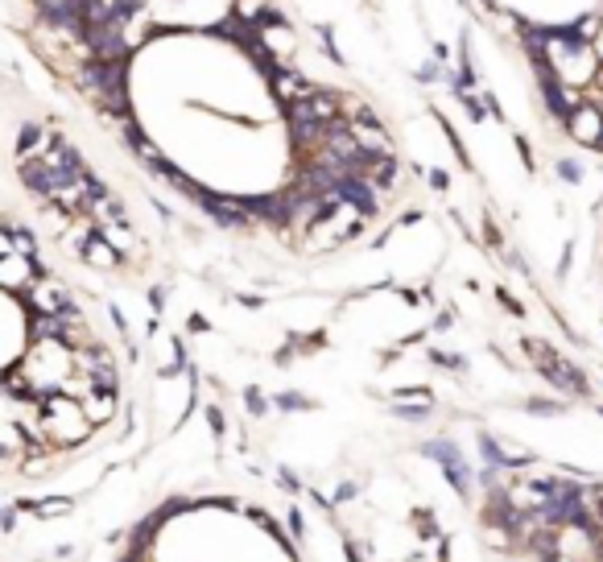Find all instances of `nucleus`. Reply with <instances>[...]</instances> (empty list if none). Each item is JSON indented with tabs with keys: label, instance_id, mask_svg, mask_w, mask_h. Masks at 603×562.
I'll list each match as a JSON object with an SVG mask.
<instances>
[{
	"label": "nucleus",
	"instance_id": "1",
	"mask_svg": "<svg viewBox=\"0 0 603 562\" xmlns=\"http://www.w3.org/2000/svg\"><path fill=\"white\" fill-rule=\"evenodd\" d=\"M71 364H75V356L62 347V339H38V347L25 356V380H29L34 393H46L50 397L54 389L66 384Z\"/></svg>",
	"mask_w": 603,
	"mask_h": 562
},
{
	"label": "nucleus",
	"instance_id": "2",
	"mask_svg": "<svg viewBox=\"0 0 603 562\" xmlns=\"http://www.w3.org/2000/svg\"><path fill=\"white\" fill-rule=\"evenodd\" d=\"M42 430H46L54 442H79V438L92 430V422H87V414H83L79 401L46 397V422H42Z\"/></svg>",
	"mask_w": 603,
	"mask_h": 562
},
{
	"label": "nucleus",
	"instance_id": "3",
	"mask_svg": "<svg viewBox=\"0 0 603 562\" xmlns=\"http://www.w3.org/2000/svg\"><path fill=\"white\" fill-rule=\"evenodd\" d=\"M83 83L92 87L112 112H120L124 116V108H129V95H124V83H129V66L124 62H92L87 66V75H83Z\"/></svg>",
	"mask_w": 603,
	"mask_h": 562
},
{
	"label": "nucleus",
	"instance_id": "4",
	"mask_svg": "<svg viewBox=\"0 0 603 562\" xmlns=\"http://www.w3.org/2000/svg\"><path fill=\"white\" fill-rule=\"evenodd\" d=\"M87 50L95 62H124L129 58V38L120 34V25H92L87 29Z\"/></svg>",
	"mask_w": 603,
	"mask_h": 562
},
{
	"label": "nucleus",
	"instance_id": "5",
	"mask_svg": "<svg viewBox=\"0 0 603 562\" xmlns=\"http://www.w3.org/2000/svg\"><path fill=\"white\" fill-rule=\"evenodd\" d=\"M335 194H339L343 203H351L356 211H364V215L376 211V187H372V178H364V174H347V178H339Z\"/></svg>",
	"mask_w": 603,
	"mask_h": 562
},
{
	"label": "nucleus",
	"instance_id": "6",
	"mask_svg": "<svg viewBox=\"0 0 603 562\" xmlns=\"http://www.w3.org/2000/svg\"><path fill=\"white\" fill-rule=\"evenodd\" d=\"M29 298H34L38 315H62V310H66V289L54 278H38L29 285Z\"/></svg>",
	"mask_w": 603,
	"mask_h": 562
},
{
	"label": "nucleus",
	"instance_id": "7",
	"mask_svg": "<svg viewBox=\"0 0 603 562\" xmlns=\"http://www.w3.org/2000/svg\"><path fill=\"white\" fill-rule=\"evenodd\" d=\"M289 120H335V103H330V95H302V99H293L289 103Z\"/></svg>",
	"mask_w": 603,
	"mask_h": 562
},
{
	"label": "nucleus",
	"instance_id": "8",
	"mask_svg": "<svg viewBox=\"0 0 603 562\" xmlns=\"http://www.w3.org/2000/svg\"><path fill=\"white\" fill-rule=\"evenodd\" d=\"M0 285H8V289L34 285V273H29V257H21V252H4V257H0Z\"/></svg>",
	"mask_w": 603,
	"mask_h": 562
},
{
	"label": "nucleus",
	"instance_id": "9",
	"mask_svg": "<svg viewBox=\"0 0 603 562\" xmlns=\"http://www.w3.org/2000/svg\"><path fill=\"white\" fill-rule=\"evenodd\" d=\"M83 257H87L92 265H99V269H116V265H120V248H116L108 236H99V232L87 236V244H83Z\"/></svg>",
	"mask_w": 603,
	"mask_h": 562
},
{
	"label": "nucleus",
	"instance_id": "10",
	"mask_svg": "<svg viewBox=\"0 0 603 562\" xmlns=\"http://www.w3.org/2000/svg\"><path fill=\"white\" fill-rule=\"evenodd\" d=\"M269 79H273V92L285 99V103H293V99H302V95H310V87L302 83V75H293V71H269Z\"/></svg>",
	"mask_w": 603,
	"mask_h": 562
},
{
	"label": "nucleus",
	"instance_id": "11",
	"mask_svg": "<svg viewBox=\"0 0 603 562\" xmlns=\"http://www.w3.org/2000/svg\"><path fill=\"white\" fill-rule=\"evenodd\" d=\"M79 405H83L87 422H108V418H112V410H116V393L99 389V393H92V397H83Z\"/></svg>",
	"mask_w": 603,
	"mask_h": 562
},
{
	"label": "nucleus",
	"instance_id": "12",
	"mask_svg": "<svg viewBox=\"0 0 603 562\" xmlns=\"http://www.w3.org/2000/svg\"><path fill=\"white\" fill-rule=\"evenodd\" d=\"M289 124H293V140H298L302 149L323 145V140H326V124H323V120H289Z\"/></svg>",
	"mask_w": 603,
	"mask_h": 562
},
{
	"label": "nucleus",
	"instance_id": "13",
	"mask_svg": "<svg viewBox=\"0 0 603 562\" xmlns=\"http://www.w3.org/2000/svg\"><path fill=\"white\" fill-rule=\"evenodd\" d=\"M8 244H13V252H21V257H34V248H38V240L29 232H21V228L8 236Z\"/></svg>",
	"mask_w": 603,
	"mask_h": 562
},
{
	"label": "nucleus",
	"instance_id": "14",
	"mask_svg": "<svg viewBox=\"0 0 603 562\" xmlns=\"http://www.w3.org/2000/svg\"><path fill=\"white\" fill-rule=\"evenodd\" d=\"M277 405H281V410H306L310 401H306L302 393H281V397H277Z\"/></svg>",
	"mask_w": 603,
	"mask_h": 562
},
{
	"label": "nucleus",
	"instance_id": "15",
	"mask_svg": "<svg viewBox=\"0 0 603 562\" xmlns=\"http://www.w3.org/2000/svg\"><path fill=\"white\" fill-rule=\"evenodd\" d=\"M248 410H252V414H265V397H261L256 389H248Z\"/></svg>",
	"mask_w": 603,
	"mask_h": 562
}]
</instances>
